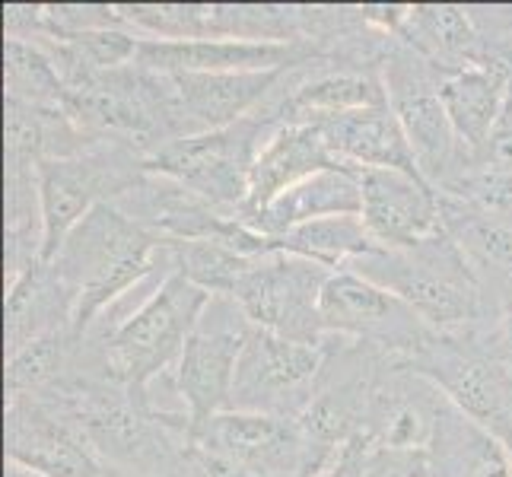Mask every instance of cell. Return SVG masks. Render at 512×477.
<instances>
[{"mask_svg": "<svg viewBox=\"0 0 512 477\" xmlns=\"http://www.w3.org/2000/svg\"><path fill=\"white\" fill-rule=\"evenodd\" d=\"M163 236L137 223L115 204H99L67 236L51 268L74 293V334L93 322V315L109 306L118 293L134 287L150 274Z\"/></svg>", "mask_w": 512, "mask_h": 477, "instance_id": "1", "label": "cell"}, {"mask_svg": "<svg viewBox=\"0 0 512 477\" xmlns=\"http://www.w3.org/2000/svg\"><path fill=\"white\" fill-rule=\"evenodd\" d=\"M357 268V274L398 296L427 325L458 328L481 315V290L446 233L414 249H379L363 255L357 258Z\"/></svg>", "mask_w": 512, "mask_h": 477, "instance_id": "2", "label": "cell"}, {"mask_svg": "<svg viewBox=\"0 0 512 477\" xmlns=\"http://www.w3.org/2000/svg\"><path fill=\"white\" fill-rule=\"evenodd\" d=\"M210 299L214 296L207 290L191 284L185 274L172 271L147 303L125 318L109 338L105 363H109L112 376L131 395L144 392L156 373H163L175 357H182Z\"/></svg>", "mask_w": 512, "mask_h": 477, "instance_id": "3", "label": "cell"}, {"mask_svg": "<svg viewBox=\"0 0 512 477\" xmlns=\"http://www.w3.org/2000/svg\"><path fill=\"white\" fill-rule=\"evenodd\" d=\"M255 134V121H236L223 131L169 137L144 159V172H156L220 214L229 210V217H236L249 201L252 163L258 156Z\"/></svg>", "mask_w": 512, "mask_h": 477, "instance_id": "4", "label": "cell"}, {"mask_svg": "<svg viewBox=\"0 0 512 477\" xmlns=\"http://www.w3.org/2000/svg\"><path fill=\"white\" fill-rule=\"evenodd\" d=\"M328 280V268L287 252H268L252 258L233 290V303L252 325L277 338L319 344L322 318L319 296Z\"/></svg>", "mask_w": 512, "mask_h": 477, "instance_id": "5", "label": "cell"}, {"mask_svg": "<svg viewBox=\"0 0 512 477\" xmlns=\"http://www.w3.org/2000/svg\"><path fill=\"white\" fill-rule=\"evenodd\" d=\"M226 299L229 296L210 299L175 369L179 392L188 404V433L194 439H201L207 423L233 404L239 357L252 338L249 318Z\"/></svg>", "mask_w": 512, "mask_h": 477, "instance_id": "6", "label": "cell"}, {"mask_svg": "<svg viewBox=\"0 0 512 477\" xmlns=\"http://www.w3.org/2000/svg\"><path fill=\"white\" fill-rule=\"evenodd\" d=\"M137 185V163L118 153H77L39 163L42 261L51 264L93 207Z\"/></svg>", "mask_w": 512, "mask_h": 477, "instance_id": "7", "label": "cell"}, {"mask_svg": "<svg viewBox=\"0 0 512 477\" xmlns=\"http://www.w3.org/2000/svg\"><path fill=\"white\" fill-rule=\"evenodd\" d=\"M67 118L80 131L150 134L169 125V86L144 67H115L67 90Z\"/></svg>", "mask_w": 512, "mask_h": 477, "instance_id": "8", "label": "cell"}, {"mask_svg": "<svg viewBox=\"0 0 512 477\" xmlns=\"http://www.w3.org/2000/svg\"><path fill=\"white\" fill-rule=\"evenodd\" d=\"M7 462L42 477H99V458L80 420H67L32 395L7 404Z\"/></svg>", "mask_w": 512, "mask_h": 477, "instance_id": "9", "label": "cell"}, {"mask_svg": "<svg viewBox=\"0 0 512 477\" xmlns=\"http://www.w3.org/2000/svg\"><path fill=\"white\" fill-rule=\"evenodd\" d=\"M363 223L382 249H414L443 236V207L427 179L398 169H357Z\"/></svg>", "mask_w": 512, "mask_h": 477, "instance_id": "10", "label": "cell"}, {"mask_svg": "<svg viewBox=\"0 0 512 477\" xmlns=\"http://www.w3.org/2000/svg\"><path fill=\"white\" fill-rule=\"evenodd\" d=\"M169 86V125L179 137L223 131L271 90L280 70L252 74H163Z\"/></svg>", "mask_w": 512, "mask_h": 477, "instance_id": "11", "label": "cell"}, {"mask_svg": "<svg viewBox=\"0 0 512 477\" xmlns=\"http://www.w3.org/2000/svg\"><path fill=\"white\" fill-rule=\"evenodd\" d=\"M319 369H322L319 344L287 341L271 331L255 328L236 369V385H233L236 411L268 414V408H280L287 395L303 392Z\"/></svg>", "mask_w": 512, "mask_h": 477, "instance_id": "12", "label": "cell"}, {"mask_svg": "<svg viewBox=\"0 0 512 477\" xmlns=\"http://www.w3.org/2000/svg\"><path fill=\"white\" fill-rule=\"evenodd\" d=\"M439 207L446 236L462 252L481 299L493 293L497 309L512 312V226L474 201L439 198Z\"/></svg>", "mask_w": 512, "mask_h": 477, "instance_id": "13", "label": "cell"}, {"mask_svg": "<svg viewBox=\"0 0 512 477\" xmlns=\"http://www.w3.org/2000/svg\"><path fill=\"white\" fill-rule=\"evenodd\" d=\"M458 411L512 449V369L500 357H433L420 366Z\"/></svg>", "mask_w": 512, "mask_h": 477, "instance_id": "14", "label": "cell"}, {"mask_svg": "<svg viewBox=\"0 0 512 477\" xmlns=\"http://www.w3.org/2000/svg\"><path fill=\"white\" fill-rule=\"evenodd\" d=\"M293 58L287 42L249 39H140L137 67L153 74H252V70H284Z\"/></svg>", "mask_w": 512, "mask_h": 477, "instance_id": "15", "label": "cell"}, {"mask_svg": "<svg viewBox=\"0 0 512 477\" xmlns=\"http://www.w3.org/2000/svg\"><path fill=\"white\" fill-rule=\"evenodd\" d=\"M325 169H350L341 163L325 144L322 131L315 125H284L268 144H264L252 163V179H249V201L236 214V220H249L258 210H264L280 194L290 191L293 185L312 179L315 172Z\"/></svg>", "mask_w": 512, "mask_h": 477, "instance_id": "16", "label": "cell"}, {"mask_svg": "<svg viewBox=\"0 0 512 477\" xmlns=\"http://www.w3.org/2000/svg\"><path fill=\"white\" fill-rule=\"evenodd\" d=\"M388 105L401 121L408 144L420 163V172L443 175L455 153L458 137L449 125V115L439 102V86H433L417 67L395 61L388 67Z\"/></svg>", "mask_w": 512, "mask_h": 477, "instance_id": "17", "label": "cell"}, {"mask_svg": "<svg viewBox=\"0 0 512 477\" xmlns=\"http://www.w3.org/2000/svg\"><path fill=\"white\" fill-rule=\"evenodd\" d=\"M315 128L322 131L328 150L353 169H398L414 175V179H427L420 172V163L408 144V134H404L401 121L395 118L392 105L344 112Z\"/></svg>", "mask_w": 512, "mask_h": 477, "instance_id": "18", "label": "cell"}, {"mask_svg": "<svg viewBox=\"0 0 512 477\" xmlns=\"http://www.w3.org/2000/svg\"><path fill=\"white\" fill-rule=\"evenodd\" d=\"M201 439L226 465L249 471H284L299 452L296 423L258 411H223L207 423Z\"/></svg>", "mask_w": 512, "mask_h": 477, "instance_id": "19", "label": "cell"}, {"mask_svg": "<svg viewBox=\"0 0 512 477\" xmlns=\"http://www.w3.org/2000/svg\"><path fill=\"white\" fill-rule=\"evenodd\" d=\"M344 214H363V194H360L357 172L325 169V172H315L312 179L293 185L290 191L280 194L277 201H271L264 210H258L255 217L242 223L268 239H280L303 223L325 220V217H344Z\"/></svg>", "mask_w": 512, "mask_h": 477, "instance_id": "20", "label": "cell"}, {"mask_svg": "<svg viewBox=\"0 0 512 477\" xmlns=\"http://www.w3.org/2000/svg\"><path fill=\"white\" fill-rule=\"evenodd\" d=\"M319 318L325 331L344 334H398L404 325L420 322L398 296L357 271L328 274L319 296Z\"/></svg>", "mask_w": 512, "mask_h": 477, "instance_id": "21", "label": "cell"}, {"mask_svg": "<svg viewBox=\"0 0 512 477\" xmlns=\"http://www.w3.org/2000/svg\"><path fill=\"white\" fill-rule=\"evenodd\" d=\"M74 293L61 274L45 261H35L7 290V353L74 328Z\"/></svg>", "mask_w": 512, "mask_h": 477, "instance_id": "22", "label": "cell"}, {"mask_svg": "<svg viewBox=\"0 0 512 477\" xmlns=\"http://www.w3.org/2000/svg\"><path fill=\"white\" fill-rule=\"evenodd\" d=\"M430 477H512L509 452L490 430L449 401L433 414Z\"/></svg>", "mask_w": 512, "mask_h": 477, "instance_id": "23", "label": "cell"}, {"mask_svg": "<svg viewBox=\"0 0 512 477\" xmlns=\"http://www.w3.org/2000/svg\"><path fill=\"white\" fill-rule=\"evenodd\" d=\"M506 74L500 67H468L439 83V102L449 115V125L458 144L471 150H484L490 134L497 131L500 115L506 109Z\"/></svg>", "mask_w": 512, "mask_h": 477, "instance_id": "24", "label": "cell"}, {"mask_svg": "<svg viewBox=\"0 0 512 477\" xmlns=\"http://www.w3.org/2000/svg\"><path fill=\"white\" fill-rule=\"evenodd\" d=\"M277 252L299 255L306 261L322 264V268H338L341 261H357L363 255L379 252L382 245L373 239L360 214L325 217L290 229L287 236L274 239Z\"/></svg>", "mask_w": 512, "mask_h": 477, "instance_id": "25", "label": "cell"}, {"mask_svg": "<svg viewBox=\"0 0 512 477\" xmlns=\"http://www.w3.org/2000/svg\"><path fill=\"white\" fill-rule=\"evenodd\" d=\"M373 105H388L385 90L369 77H353V74H331L322 80H312L290 96L284 112L290 125H322V121L357 112V109H373Z\"/></svg>", "mask_w": 512, "mask_h": 477, "instance_id": "26", "label": "cell"}, {"mask_svg": "<svg viewBox=\"0 0 512 477\" xmlns=\"http://www.w3.org/2000/svg\"><path fill=\"white\" fill-rule=\"evenodd\" d=\"M77 420L90 443L115 458H140L147 452V417L125 398L86 395L77 404Z\"/></svg>", "mask_w": 512, "mask_h": 477, "instance_id": "27", "label": "cell"}, {"mask_svg": "<svg viewBox=\"0 0 512 477\" xmlns=\"http://www.w3.org/2000/svg\"><path fill=\"white\" fill-rule=\"evenodd\" d=\"M4 86L7 99L35 105V109H64L67 83L55 58L32 42L10 39L4 48Z\"/></svg>", "mask_w": 512, "mask_h": 477, "instance_id": "28", "label": "cell"}, {"mask_svg": "<svg viewBox=\"0 0 512 477\" xmlns=\"http://www.w3.org/2000/svg\"><path fill=\"white\" fill-rule=\"evenodd\" d=\"M67 331L48 334V338H39L26 344L23 350L10 353L7 360V392L10 398H23V395H35L42 392L45 385H51L64 369L67 360Z\"/></svg>", "mask_w": 512, "mask_h": 477, "instance_id": "29", "label": "cell"}, {"mask_svg": "<svg viewBox=\"0 0 512 477\" xmlns=\"http://www.w3.org/2000/svg\"><path fill=\"white\" fill-rule=\"evenodd\" d=\"M411 20L420 23V32L439 48V51H455V55H468L478 42L468 16L458 7H414Z\"/></svg>", "mask_w": 512, "mask_h": 477, "instance_id": "30", "label": "cell"}, {"mask_svg": "<svg viewBox=\"0 0 512 477\" xmlns=\"http://www.w3.org/2000/svg\"><path fill=\"white\" fill-rule=\"evenodd\" d=\"M411 10L414 7H366L363 16H366L369 23H382L388 29H395L398 23L411 20Z\"/></svg>", "mask_w": 512, "mask_h": 477, "instance_id": "31", "label": "cell"}, {"mask_svg": "<svg viewBox=\"0 0 512 477\" xmlns=\"http://www.w3.org/2000/svg\"><path fill=\"white\" fill-rule=\"evenodd\" d=\"M497 357L512 369V312L503 315V331H500V353Z\"/></svg>", "mask_w": 512, "mask_h": 477, "instance_id": "32", "label": "cell"}, {"mask_svg": "<svg viewBox=\"0 0 512 477\" xmlns=\"http://www.w3.org/2000/svg\"><path fill=\"white\" fill-rule=\"evenodd\" d=\"M7 477H42V474H35L29 468H20V465H10L7 462Z\"/></svg>", "mask_w": 512, "mask_h": 477, "instance_id": "33", "label": "cell"}, {"mask_svg": "<svg viewBox=\"0 0 512 477\" xmlns=\"http://www.w3.org/2000/svg\"><path fill=\"white\" fill-rule=\"evenodd\" d=\"M500 217H503V220H506V223L512 226V214H500Z\"/></svg>", "mask_w": 512, "mask_h": 477, "instance_id": "34", "label": "cell"}, {"mask_svg": "<svg viewBox=\"0 0 512 477\" xmlns=\"http://www.w3.org/2000/svg\"><path fill=\"white\" fill-rule=\"evenodd\" d=\"M509 93H512V83H509Z\"/></svg>", "mask_w": 512, "mask_h": 477, "instance_id": "35", "label": "cell"}]
</instances>
